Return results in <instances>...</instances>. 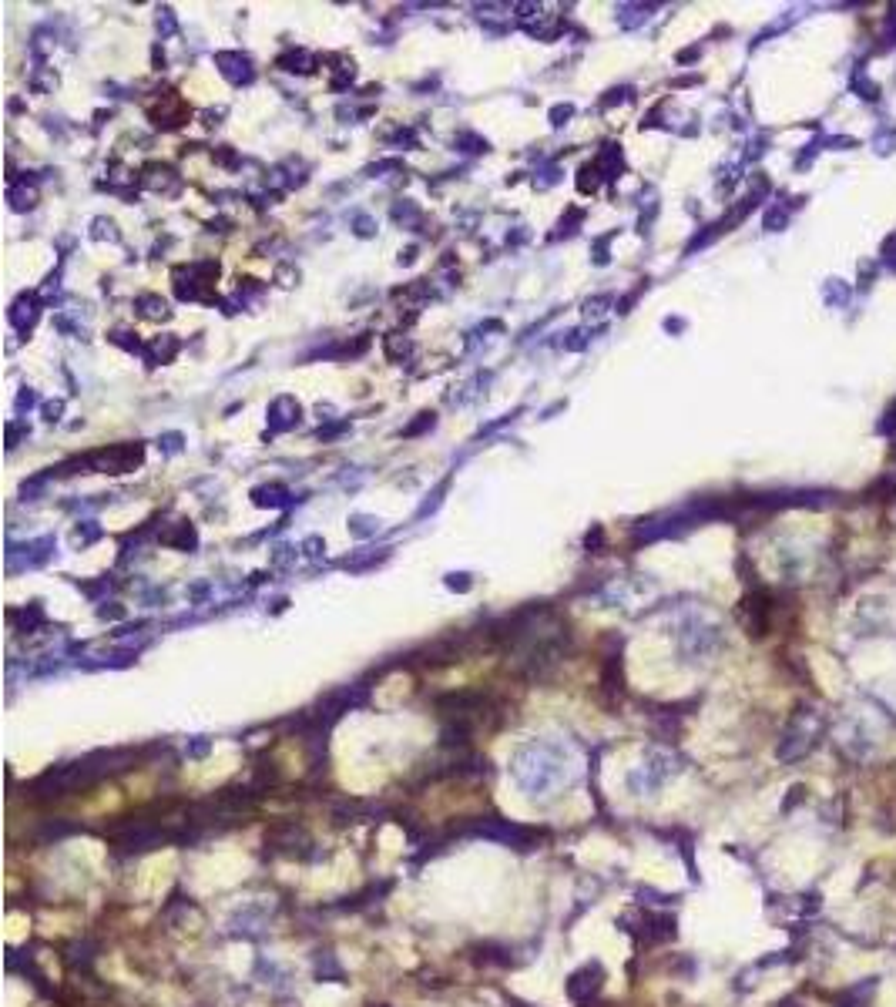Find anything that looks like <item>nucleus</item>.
<instances>
[{
  "instance_id": "1",
  "label": "nucleus",
  "mask_w": 896,
  "mask_h": 1007,
  "mask_svg": "<svg viewBox=\"0 0 896 1007\" xmlns=\"http://www.w3.org/2000/svg\"><path fill=\"white\" fill-rule=\"evenodd\" d=\"M883 736H886V722L873 705H853V709L839 719V729H836V742L843 746V752L860 762L870 759L873 752L880 749Z\"/></svg>"
},
{
  "instance_id": "2",
  "label": "nucleus",
  "mask_w": 896,
  "mask_h": 1007,
  "mask_svg": "<svg viewBox=\"0 0 896 1007\" xmlns=\"http://www.w3.org/2000/svg\"><path fill=\"white\" fill-rule=\"evenodd\" d=\"M823 736V715H819L816 709L809 712L803 709L796 715V722L789 726L786 732V742H782V749H779V756L792 762V759H803L809 749L816 746V739Z\"/></svg>"
},
{
  "instance_id": "3",
  "label": "nucleus",
  "mask_w": 896,
  "mask_h": 1007,
  "mask_svg": "<svg viewBox=\"0 0 896 1007\" xmlns=\"http://www.w3.org/2000/svg\"><path fill=\"white\" fill-rule=\"evenodd\" d=\"M873 991H876V981H870V984H856V987H850V991L843 994V1001H839V1007H866V1004H870Z\"/></svg>"
}]
</instances>
